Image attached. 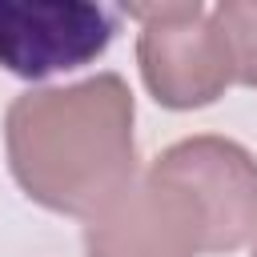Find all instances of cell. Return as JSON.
<instances>
[{
    "mask_svg": "<svg viewBox=\"0 0 257 257\" xmlns=\"http://www.w3.org/2000/svg\"><path fill=\"white\" fill-rule=\"evenodd\" d=\"M137 32V68L149 96L161 108L193 112L225 96L233 84V60L225 36L201 0H161V4H120Z\"/></svg>",
    "mask_w": 257,
    "mask_h": 257,
    "instance_id": "7a4b0ae2",
    "label": "cell"
},
{
    "mask_svg": "<svg viewBox=\"0 0 257 257\" xmlns=\"http://www.w3.org/2000/svg\"><path fill=\"white\" fill-rule=\"evenodd\" d=\"M213 24L225 36L233 84L257 88V0H221L213 8Z\"/></svg>",
    "mask_w": 257,
    "mask_h": 257,
    "instance_id": "8992f818",
    "label": "cell"
},
{
    "mask_svg": "<svg viewBox=\"0 0 257 257\" xmlns=\"http://www.w3.org/2000/svg\"><path fill=\"white\" fill-rule=\"evenodd\" d=\"M84 257H201L205 217L197 201L145 169L80 229Z\"/></svg>",
    "mask_w": 257,
    "mask_h": 257,
    "instance_id": "277c9868",
    "label": "cell"
},
{
    "mask_svg": "<svg viewBox=\"0 0 257 257\" xmlns=\"http://www.w3.org/2000/svg\"><path fill=\"white\" fill-rule=\"evenodd\" d=\"M249 257H257V245H253V253H249Z\"/></svg>",
    "mask_w": 257,
    "mask_h": 257,
    "instance_id": "52a82bcc",
    "label": "cell"
},
{
    "mask_svg": "<svg viewBox=\"0 0 257 257\" xmlns=\"http://www.w3.org/2000/svg\"><path fill=\"white\" fill-rule=\"evenodd\" d=\"M149 169L197 201L205 253H233L257 241V157L241 141L197 133L161 149Z\"/></svg>",
    "mask_w": 257,
    "mask_h": 257,
    "instance_id": "3957f363",
    "label": "cell"
},
{
    "mask_svg": "<svg viewBox=\"0 0 257 257\" xmlns=\"http://www.w3.org/2000/svg\"><path fill=\"white\" fill-rule=\"evenodd\" d=\"M116 16L96 0H0V68L20 80L84 68L112 44Z\"/></svg>",
    "mask_w": 257,
    "mask_h": 257,
    "instance_id": "5b68a950",
    "label": "cell"
},
{
    "mask_svg": "<svg viewBox=\"0 0 257 257\" xmlns=\"http://www.w3.org/2000/svg\"><path fill=\"white\" fill-rule=\"evenodd\" d=\"M137 100L120 72L28 88L4 112V157L20 193L60 217H92L137 177Z\"/></svg>",
    "mask_w": 257,
    "mask_h": 257,
    "instance_id": "6da1fadb",
    "label": "cell"
}]
</instances>
